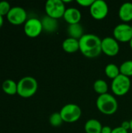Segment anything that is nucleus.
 <instances>
[{
    "mask_svg": "<svg viewBox=\"0 0 132 133\" xmlns=\"http://www.w3.org/2000/svg\"><path fill=\"white\" fill-rule=\"evenodd\" d=\"M62 48L67 53H75L79 51V40L68 37L62 42Z\"/></svg>",
    "mask_w": 132,
    "mask_h": 133,
    "instance_id": "obj_15",
    "label": "nucleus"
},
{
    "mask_svg": "<svg viewBox=\"0 0 132 133\" xmlns=\"http://www.w3.org/2000/svg\"><path fill=\"white\" fill-rule=\"evenodd\" d=\"M38 83L35 78L25 76L17 83V94L23 98L33 97L37 91Z\"/></svg>",
    "mask_w": 132,
    "mask_h": 133,
    "instance_id": "obj_3",
    "label": "nucleus"
},
{
    "mask_svg": "<svg viewBox=\"0 0 132 133\" xmlns=\"http://www.w3.org/2000/svg\"><path fill=\"white\" fill-rule=\"evenodd\" d=\"M10 4L6 1L0 2V15L2 16H6L11 9Z\"/></svg>",
    "mask_w": 132,
    "mask_h": 133,
    "instance_id": "obj_23",
    "label": "nucleus"
},
{
    "mask_svg": "<svg viewBox=\"0 0 132 133\" xmlns=\"http://www.w3.org/2000/svg\"><path fill=\"white\" fill-rule=\"evenodd\" d=\"M112 133H128V131L124 129L122 127H116L114 129H113Z\"/></svg>",
    "mask_w": 132,
    "mask_h": 133,
    "instance_id": "obj_25",
    "label": "nucleus"
},
{
    "mask_svg": "<svg viewBox=\"0 0 132 133\" xmlns=\"http://www.w3.org/2000/svg\"><path fill=\"white\" fill-rule=\"evenodd\" d=\"M49 122L53 127H59L62 125L63 119L61 118V115L60 112H54L51 115L49 118Z\"/></svg>",
    "mask_w": 132,
    "mask_h": 133,
    "instance_id": "obj_22",
    "label": "nucleus"
},
{
    "mask_svg": "<svg viewBox=\"0 0 132 133\" xmlns=\"http://www.w3.org/2000/svg\"><path fill=\"white\" fill-rule=\"evenodd\" d=\"M113 129L110 127V126H103L101 133H112Z\"/></svg>",
    "mask_w": 132,
    "mask_h": 133,
    "instance_id": "obj_27",
    "label": "nucleus"
},
{
    "mask_svg": "<svg viewBox=\"0 0 132 133\" xmlns=\"http://www.w3.org/2000/svg\"><path fill=\"white\" fill-rule=\"evenodd\" d=\"M120 72L127 77L132 76V60H128L124 62L120 65Z\"/></svg>",
    "mask_w": 132,
    "mask_h": 133,
    "instance_id": "obj_21",
    "label": "nucleus"
},
{
    "mask_svg": "<svg viewBox=\"0 0 132 133\" xmlns=\"http://www.w3.org/2000/svg\"><path fill=\"white\" fill-rule=\"evenodd\" d=\"M67 31L68 34L69 35V37H72L77 40H79L84 35V30L80 23L68 25Z\"/></svg>",
    "mask_w": 132,
    "mask_h": 133,
    "instance_id": "obj_17",
    "label": "nucleus"
},
{
    "mask_svg": "<svg viewBox=\"0 0 132 133\" xmlns=\"http://www.w3.org/2000/svg\"><path fill=\"white\" fill-rule=\"evenodd\" d=\"M114 37L118 42H130L132 38L131 25L128 23H120L117 25L113 31Z\"/></svg>",
    "mask_w": 132,
    "mask_h": 133,
    "instance_id": "obj_9",
    "label": "nucleus"
},
{
    "mask_svg": "<svg viewBox=\"0 0 132 133\" xmlns=\"http://www.w3.org/2000/svg\"><path fill=\"white\" fill-rule=\"evenodd\" d=\"M91 16L96 20H101L107 17L109 12L107 3L103 0H95L89 7Z\"/></svg>",
    "mask_w": 132,
    "mask_h": 133,
    "instance_id": "obj_7",
    "label": "nucleus"
},
{
    "mask_svg": "<svg viewBox=\"0 0 132 133\" xmlns=\"http://www.w3.org/2000/svg\"><path fill=\"white\" fill-rule=\"evenodd\" d=\"M129 44H130V47H131V48L132 50V38L131 40L130 41V42H129Z\"/></svg>",
    "mask_w": 132,
    "mask_h": 133,
    "instance_id": "obj_30",
    "label": "nucleus"
},
{
    "mask_svg": "<svg viewBox=\"0 0 132 133\" xmlns=\"http://www.w3.org/2000/svg\"><path fill=\"white\" fill-rule=\"evenodd\" d=\"M44 9L47 16L56 19L63 17L66 10L62 0H48L45 3Z\"/></svg>",
    "mask_w": 132,
    "mask_h": 133,
    "instance_id": "obj_6",
    "label": "nucleus"
},
{
    "mask_svg": "<svg viewBox=\"0 0 132 133\" xmlns=\"http://www.w3.org/2000/svg\"><path fill=\"white\" fill-rule=\"evenodd\" d=\"M131 27H132V25H131Z\"/></svg>",
    "mask_w": 132,
    "mask_h": 133,
    "instance_id": "obj_31",
    "label": "nucleus"
},
{
    "mask_svg": "<svg viewBox=\"0 0 132 133\" xmlns=\"http://www.w3.org/2000/svg\"><path fill=\"white\" fill-rule=\"evenodd\" d=\"M2 90L8 95H15L17 94V83L12 79H6L2 86Z\"/></svg>",
    "mask_w": 132,
    "mask_h": 133,
    "instance_id": "obj_18",
    "label": "nucleus"
},
{
    "mask_svg": "<svg viewBox=\"0 0 132 133\" xmlns=\"http://www.w3.org/2000/svg\"><path fill=\"white\" fill-rule=\"evenodd\" d=\"M63 18L65 20V22L68 23V25L76 24L79 23L82 19V13L78 9L70 7L68 9H66Z\"/></svg>",
    "mask_w": 132,
    "mask_h": 133,
    "instance_id": "obj_12",
    "label": "nucleus"
},
{
    "mask_svg": "<svg viewBox=\"0 0 132 133\" xmlns=\"http://www.w3.org/2000/svg\"><path fill=\"white\" fill-rule=\"evenodd\" d=\"M105 74L107 75V76L108 78H110L113 80L121 74L120 68L115 64H113V63L108 64L105 67Z\"/></svg>",
    "mask_w": 132,
    "mask_h": 133,
    "instance_id": "obj_20",
    "label": "nucleus"
},
{
    "mask_svg": "<svg viewBox=\"0 0 132 133\" xmlns=\"http://www.w3.org/2000/svg\"><path fill=\"white\" fill-rule=\"evenodd\" d=\"M102 52L110 57L116 56L120 51V45L118 41L112 37H106L102 39L101 43Z\"/></svg>",
    "mask_w": 132,
    "mask_h": 133,
    "instance_id": "obj_11",
    "label": "nucleus"
},
{
    "mask_svg": "<svg viewBox=\"0 0 132 133\" xmlns=\"http://www.w3.org/2000/svg\"><path fill=\"white\" fill-rule=\"evenodd\" d=\"M131 133H132V132H131Z\"/></svg>",
    "mask_w": 132,
    "mask_h": 133,
    "instance_id": "obj_32",
    "label": "nucleus"
},
{
    "mask_svg": "<svg viewBox=\"0 0 132 133\" xmlns=\"http://www.w3.org/2000/svg\"><path fill=\"white\" fill-rule=\"evenodd\" d=\"M103 125L101 122L94 118L88 120L84 126L86 133H101Z\"/></svg>",
    "mask_w": 132,
    "mask_h": 133,
    "instance_id": "obj_16",
    "label": "nucleus"
},
{
    "mask_svg": "<svg viewBox=\"0 0 132 133\" xmlns=\"http://www.w3.org/2000/svg\"><path fill=\"white\" fill-rule=\"evenodd\" d=\"M3 23H4V19H3V16H2L0 15V28L2 26V25H3Z\"/></svg>",
    "mask_w": 132,
    "mask_h": 133,
    "instance_id": "obj_28",
    "label": "nucleus"
},
{
    "mask_svg": "<svg viewBox=\"0 0 132 133\" xmlns=\"http://www.w3.org/2000/svg\"><path fill=\"white\" fill-rule=\"evenodd\" d=\"M60 114L64 122L73 123L79 121L81 118L82 109L75 104H68L62 107Z\"/></svg>",
    "mask_w": 132,
    "mask_h": 133,
    "instance_id": "obj_4",
    "label": "nucleus"
},
{
    "mask_svg": "<svg viewBox=\"0 0 132 133\" xmlns=\"http://www.w3.org/2000/svg\"><path fill=\"white\" fill-rule=\"evenodd\" d=\"M23 29L27 37L35 38L38 37L43 31L41 20L35 17L29 18L24 23Z\"/></svg>",
    "mask_w": 132,
    "mask_h": 133,
    "instance_id": "obj_8",
    "label": "nucleus"
},
{
    "mask_svg": "<svg viewBox=\"0 0 132 133\" xmlns=\"http://www.w3.org/2000/svg\"><path fill=\"white\" fill-rule=\"evenodd\" d=\"M118 16L120 19L125 23L132 20V3L124 2L123 3L118 11Z\"/></svg>",
    "mask_w": 132,
    "mask_h": 133,
    "instance_id": "obj_14",
    "label": "nucleus"
},
{
    "mask_svg": "<svg viewBox=\"0 0 132 133\" xmlns=\"http://www.w3.org/2000/svg\"><path fill=\"white\" fill-rule=\"evenodd\" d=\"M130 122V130H131L132 132V119L131 121H129Z\"/></svg>",
    "mask_w": 132,
    "mask_h": 133,
    "instance_id": "obj_29",
    "label": "nucleus"
},
{
    "mask_svg": "<svg viewBox=\"0 0 132 133\" xmlns=\"http://www.w3.org/2000/svg\"><path fill=\"white\" fill-rule=\"evenodd\" d=\"M6 19L12 25H21L28 19L26 10L20 6L12 7L6 16Z\"/></svg>",
    "mask_w": 132,
    "mask_h": 133,
    "instance_id": "obj_10",
    "label": "nucleus"
},
{
    "mask_svg": "<svg viewBox=\"0 0 132 133\" xmlns=\"http://www.w3.org/2000/svg\"><path fill=\"white\" fill-rule=\"evenodd\" d=\"M96 108L102 114L112 115L117 112L118 103L112 94L107 93L103 95H99L96 99Z\"/></svg>",
    "mask_w": 132,
    "mask_h": 133,
    "instance_id": "obj_2",
    "label": "nucleus"
},
{
    "mask_svg": "<svg viewBox=\"0 0 132 133\" xmlns=\"http://www.w3.org/2000/svg\"><path fill=\"white\" fill-rule=\"evenodd\" d=\"M108 84L103 79H97L93 83L94 91L99 95H103L107 94L108 91Z\"/></svg>",
    "mask_w": 132,
    "mask_h": 133,
    "instance_id": "obj_19",
    "label": "nucleus"
},
{
    "mask_svg": "<svg viewBox=\"0 0 132 133\" xmlns=\"http://www.w3.org/2000/svg\"><path fill=\"white\" fill-rule=\"evenodd\" d=\"M40 20L43 26V31L47 33H54L58 29V22L56 19L51 18L46 15Z\"/></svg>",
    "mask_w": 132,
    "mask_h": 133,
    "instance_id": "obj_13",
    "label": "nucleus"
},
{
    "mask_svg": "<svg viewBox=\"0 0 132 133\" xmlns=\"http://www.w3.org/2000/svg\"><path fill=\"white\" fill-rule=\"evenodd\" d=\"M121 127H122L124 129H125L127 131L130 130V122H128V121L123 122L122 124H121Z\"/></svg>",
    "mask_w": 132,
    "mask_h": 133,
    "instance_id": "obj_26",
    "label": "nucleus"
},
{
    "mask_svg": "<svg viewBox=\"0 0 132 133\" xmlns=\"http://www.w3.org/2000/svg\"><path fill=\"white\" fill-rule=\"evenodd\" d=\"M102 40L93 34H84L79 39V51L86 58H94L98 57L101 52Z\"/></svg>",
    "mask_w": 132,
    "mask_h": 133,
    "instance_id": "obj_1",
    "label": "nucleus"
},
{
    "mask_svg": "<svg viewBox=\"0 0 132 133\" xmlns=\"http://www.w3.org/2000/svg\"><path fill=\"white\" fill-rule=\"evenodd\" d=\"M95 0H78L77 3L82 7H90Z\"/></svg>",
    "mask_w": 132,
    "mask_h": 133,
    "instance_id": "obj_24",
    "label": "nucleus"
},
{
    "mask_svg": "<svg viewBox=\"0 0 132 133\" xmlns=\"http://www.w3.org/2000/svg\"><path fill=\"white\" fill-rule=\"evenodd\" d=\"M131 80L129 77L120 74L117 78L113 79L111 83V90L113 94L118 97L127 94L131 89Z\"/></svg>",
    "mask_w": 132,
    "mask_h": 133,
    "instance_id": "obj_5",
    "label": "nucleus"
}]
</instances>
